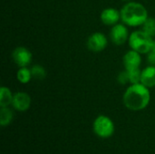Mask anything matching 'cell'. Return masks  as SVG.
<instances>
[{
    "instance_id": "obj_1",
    "label": "cell",
    "mask_w": 155,
    "mask_h": 154,
    "mask_svg": "<svg viewBox=\"0 0 155 154\" xmlns=\"http://www.w3.org/2000/svg\"><path fill=\"white\" fill-rule=\"evenodd\" d=\"M151 102L150 88L143 84H130L124 93L123 103L124 106L134 112L143 111L148 107Z\"/></svg>"
},
{
    "instance_id": "obj_2",
    "label": "cell",
    "mask_w": 155,
    "mask_h": 154,
    "mask_svg": "<svg viewBox=\"0 0 155 154\" xmlns=\"http://www.w3.org/2000/svg\"><path fill=\"white\" fill-rule=\"evenodd\" d=\"M121 22L128 27H141L149 17L146 6L135 0L126 2L120 9Z\"/></svg>"
},
{
    "instance_id": "obj_3",
    "label": "cell",
    "mask_w": 155,
    "mask_h": 154,
    "mask_svg": "<svg viewBox=\"0 0 155 154\" xmlns=\"http://www.w3.org/2000/svg\"><path fill=\"white\" fill-rule=\"evenodd\" d=\"M153 37L146 34L143 29H139L131 32L128 45L130 49H133L141 54H147L153 49Z\"/></svg>"
},
{
    "instance_id": "obj_4",
    "label": "cell",
    "mask_w": 155,
    "mask_h": 154,
    "mask_svg": "<svg viewBox=\"0 0 155 154\" xmlns=\"http://www.w3.org/2000/svg\"><path fill=\"white\" fill-rule=\"evenodd\" d=\"M93 129L94 133L103 139H107L113 136L115 131L114 123L113 120L104 114H101L95 118L93 123Z\"/></svg>"
},
{
    "instance_id": "obj_5",
    "label": "cell",
    "mask_w": 155,
    "mask_h": 154,
    "mask_svg": "<svg viewBox=\"0 0 155 154\" xmlns=\"http://www.w3.org/2000/svg\"><path fill=\"white\" fill-rule=\"evenodd\" d=\"M130 32L128 26L124 23H118L113 26H111V30L109 33L110 41L117 46H121L125 43H128Z\"/></svg>"
},
{
    "instance_id": "obj_6",
    "label": "cell",
    "mask_w": 155,
    "mask_h": 154,
    "mask_svg": "<svg viewBox=\"0 0 155 154\" xmlns=\"http://www.w3.org/2000/svg\"><path fill=\"white\" fill-rule=\"evenodd\" d=\"M86 46L93 53H101L108 46V37L102 32H94L87 37Z\"/></svg>"
},
{
    "instance_id": "obj_7",
    "label": "cell",
    "mask_w": 155,
    "mask_h": 154,
    "mask_svg": "<svg viewBox=\"0 0 155 154\" xmlns=\"http://www.w3.org/2000/svg\"><path fill=\"white\" fill-rule=\"evenodd\" d=\"M12 61L18 67L29 66L33 60V54L31 51L25 46H17L11 53Z\"/></svg>"
},
{
    "instance_id": "obj_8",
    "label": "cell",
    "mask_w": 155,
    "mask_h": 154,
    "mask_svg": "<svg viewBox=\"0 0 155 154\" xmlns=\"http://www.w3.org/2000/svg\"><path fill=\"white\" fill-rule=\"evenodd\" d=\"M32 103V99L29 93L25 92H16L14 93L13 101H12V108L17 112H26L29 110Z\"/></svg>"
},
{
    "instance_id": "obj_9",
    "label": "cell",
    "mask_w": 155,
    "mask_h": 154,
    "mask_svg": "<svg viewBox=\"0 0 155 154\" xmlns=\"http://www.w3.org/2000/svg\"><path fill=\"white\" fill-rule=\"evenodd\" d=\"M143 63L142 54L133 49L128 50L123 56V64L125 70L138 69Z\"/></svg>"
},
{
    "instance_id": "obj_10",
    "label": "cell",
    "mask_w": 155,
    "mask_h": 154,
    "mask_svg": "<svg viewBox=\"0 0 155 154\" xmlns=\"http://www.w3.org/2000/svg\"><path fill=\"white\" fill-rule=\"evenodd\" d=\"M100 20L104 25L113 26L121 21L120 10L113 6L105 7L100 14Z\"/></svg>"
},
{
    "instance_id": "obj_11",
    "label": "cell",
    "mask_w": 155,
    "mask_h": 154,
    "mask_svg": "<svg viewBox=\"0 0 155 154\" xmlns=\"http://www.w3.org/2000/svg\"><path fill=\"white\" fill-rule=\"evenodd\" d=\"M141 84L150 89L155 87V65L149 64L142 70Z\"/></svg>"
},
{
    "instance_id": "obj_12",
    "label": "cell",
    "mask_w": 155,
    "mask_h": 154,
    "mask_svg": "<svg viewBox=\"0 0 155 154\" xmlns=\"http://www.w3.org/2000/svg\"><path fill=\"white\" fill-rule=\"evenodd\" d=\"M14 93L7 86H1L0 89V107H8L12 104Z\"/></svg>"
},
{
    "instance_id": "obj_13",
    "label": "cell",
    "mask_w": 155,
    "mask_h": 154,
    "mask_svg": "<svg viewBox=\"0 0 155 154\" xmlns=\"http://www.w3.org/2000/svg\"><path fill=\"white\" fill-rule=\"evenodd\" d=\"M33 79L31 68L28 66L25 67H18V70L16 72V80L21 84H27L31 82Z\"/></svg>"
},
{
    "instance_id": "obj_14",
    "label": "cell",
    "mask_w": 155,
    "mask_h": 154,
    "mask_svg": "<svg viewBox=\"0 0 155 154\" xmlns=\"http://www.w3.org/2000/svg\"><path fill=\"white\" fill-rule=\"evenodd\" d=\"M14 119V112L8 107H1L0 109V125L5 127L9 125Z\"/></svg>"
},
{
    "instance_id": "obj_15",
    "label": "cell",
    "mask_w": 155,
    "mask_h": 154,
    "mask_svg": "<svg viewBox=\"0 0 155 154\" xmlns=\"http://www.w3.org/2000/svg\"><path fill=\"white\" fill-rule=\"evenodd\" d=\"M31 72L34 79L36 80H43L46 77V70L41 64H35L31 67Z\"/></svg>"
},
{
    "instance_id": "obj_16",
    "label": "cell",
    "mask_w": 155,
    "mask_h": 154,
    "mask_svg": "<svg viewBox=\"0 0 155 154\" xmlns=\"http://www.w3.org/2000/svg\"><path fill=\"white\" fill-rule=\"evenodd\" d=\"M141 29H143L146 34L151 35L152 37H155V18L154 17H148L147 20L143 23V25L141 26Z\"/></svg>"
},
{
    "instance_id": "obj_17",
    "label": "cell",
    "mask_w": 155,
    "mask_h": 154,
    "mask_svg": "<svg viewBox=\"0 0 155 154\" xmlns=\"http://www.w3.org/2000/svg\"><path fill=\"white\" fill-rule=\"evenodd\" d=\"M128 73L129 77V84H135L141 83V74L142 70L140 68L138 69H132V70H126Z\"/></svg>"
},
{
    "instance_id": "obj_18",
    "label": "cell",
    "mask_w": 155,
    "mask_h": 154,
    "mask_svg": "<svg viewBox=\"0 0 155 154\" xmlns=\"http://www.w3.org/2000/svg\"><path fill=\"white\" fill-rule=\"evenodd\" d=\"M117 82L119 84L121 85H126L129 84V77H128V73L127 71L124 69L123 71H121L118 75H117Z\"/></svg>"
},
{
    "instance_id": "obj_19",
    "label": "cell",
    "mask_w": 155,
    "mask_h": 154,
    "mask_svg": "<svg viewBox=\"0 0 155 154\" xmlns=\"http://www.w3.org/2000/svg\"><path fill=\"white\" fill-rule=\"evenodd\" d=\"M147 62L151 65H155V52L150 51L147 54Z\"/></svg>"
},
{
    "instance_id": "obj_20",
    "label": "cell",
    "mask_w": 155,
    "mask_h": 154,
    "mask_svg": "<svg viewBox=\"0 0 155 154\" xmlns=\"http://www.w3.org/2000/svg\"><path fill=\"white\" fill-rule=\"evenodd\" d=\"M151 51H153V52H155V39H154V42H153V49H152Z\"/></svg>"
},
{
    "instance_id": "obj_21",
    "label": "cell",
    "mask_w": 155,
    "mask_h": 154,
    "mask_svg": "<svg viewBox=\"0 0 155 154\" xmlns=\"http://www.w3.org/2000/svg\"><path fill=\"white\" fill-rule=\"evenodd\" d=\"M121 1H123V2H124V3H126V2H130V1H134V0H121Z\"/></svg>"
}]
</instances>
